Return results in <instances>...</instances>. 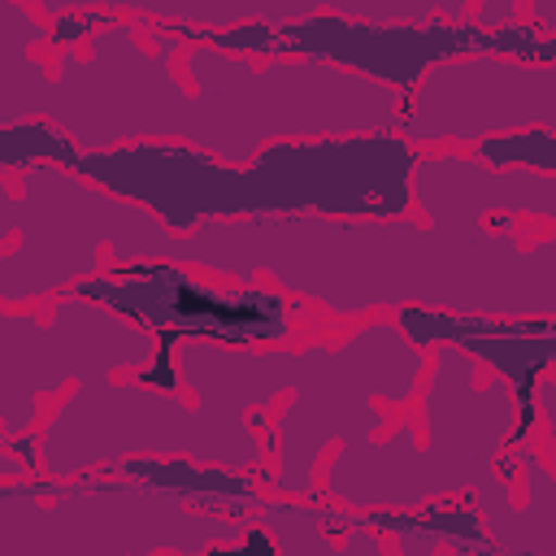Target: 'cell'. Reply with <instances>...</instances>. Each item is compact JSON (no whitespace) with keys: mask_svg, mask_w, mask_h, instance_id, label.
Returning <instances> with one entry per match:
<instances>
[{"mask_svg":"<svg viewBox=\"0 0 556 556\" xmlns=\"http://www.w3.org/2000/svg\"><path fill=\"white\" fill-rule=\"evenodd\" d=\"M169 261L226 282H269L326 321L443 308L491 321L556 317V235L400 217H222L174 235Z\"/></svg>","mask_w":556,"mask_h":556,"instance_id":"6da1fadb","label":"cell"},{"mask_svg":"<svg viewBox=\"0 0 556 556\" xmlns=\"http://www.w3.org/2000/svg\"><path fill=\"white\" fill-rule=\"evenodd\" d=\"M517 404L500 374L439 339L426 348L417 413L382 434H352L317 469V495L352 508H426L469 500L508 556H552L556 491L534 439L513 443Z\"/></svg>","mask_w":556,"mask_h":556,"instance_id":"7a4b0ae2","label":"cell"},{"mask_svg":"<svg viewBox=\"0 0 556 556\" xmlns=\"http://www.w3.org/2000/svg\"><path fill=\"white\" fill-rule=\"evenodd\" d=\"M178 391L213 404L230 417L269 413V469L261 486L269 495L317 500V469L334 443L352 434H378L404 413L426 374V348H417L391 313L361 317L339 339H308L300 348H226L208 339L174 343Z\"/></svg>","mask_w":556,"mask_h":556,"instance_id":"3957f363","label":"cell"},{"mask_svg":"<svg viewBox=\"0 0 556 556\" xmlns=\"http://www.w3.org/2000/svg\"><path fill=\"white\" fill-rule=\"evenodd\" d=\"M413 161L417 148L395 130H361L274 139L243 165L178 139H139L78 148L70 169L187 235L222 217H400L413 213Z\"/></svg>","mask_w":556,"mask_h":556,"instance_id":"277c9868","label":"cell"},{"mask_svg":"<svg viewBox=\"0 0 556 556\" xmlns=\"http://www.w3.org/2000/svg\"><path fill=\"white\" fill-rule=\"evenodd\" d=\"M178 70L200 100L195 139L217 161L243 165L274 139L395 130L404 91L313 56H243L213 39H182Z\"/></svg>","mask_w":556,"mask_h":556,"instance_id":"5b68a950","label":"cell"},{"mask_svg":"<svg viewBox=\"0 0 556 556\" xmlns=\"http://www.w3.org/2000/svg\"><path fill=\"white\" fill-rule=\"evenodd\" d=\"M269 417H230L187 391L148 387L135 374L74 382L35 430V473L87 478L130 456H187L239 473L269 469Z\"/></svg>","mask_w":556,"mask_h":556,"instance_id":"8992f818","label":"cell"},{"mask_svg":"<svg viewBox=\"0 0 556 556\" xmlns=\"http://www.w3.org/2000/svg\"><path fill=\"white\" fill-rule=\"evenodd\" d=\"M17 235L0 248V304L39 308L100 274L104 261L169 256L174 230L135 200H122L56 161L13 174Z\"/></svg>","mask_w":556,"mask_h":556,"instance_id":"52a82bcc","label":"cell"},{"mask_svg":"<svg viewBox=\"0 0 556 556\" xmlns=\"http://www.w3.org/2000/svg\"><path fill=\"white\" fill-rule=\"evenodd\" d=\"M248 513H191L178 491L109 473L104 482L22 473L0 486V556H87V552H208Z\"/></svg>","mask_w":556,"mask_h":556,"instance_id":"ba28073f","label":"cell"},{"mask_svg":"<svg viewBox=\"0 0 556 556\" xmlns=\"http://www.w3.org/2000/svg\"><path fill=\"white\" fill-rule=\"evenodd\" d=\"M74 291L169 343L208 339L226 348H282L295 343L300 330L334 326L308 317V304L269 282H226L169 256L104 261V269Z\"/></svg>","mask_w":556,"mask_h":556,"instance_id":"9c48e42d","label":"cell"},{"mask_svg":"<svg viewBox=\"0 0 556 556\" xmlns=\"http://www.w3.org/2000/svg\"><path fill=\"white\" fill-rule=\"evenodd\" d=\"M556 30L534 26L530 17L482 26L473 17H430V22H356L339 13H313L278 26H235L213 30L217 48L243 56H313L343 65L352 74L378 78L387 87L408 91L430 65L465 52H504L530 61H556Z\"/></svg>","mask_w":556,"mask_h":556,"instance_id":"30bf717a","label":"cell"},{"mask_svg":"<svg viewBox=\"0 0 556 556\" xmlns=\"http://www.w3.org/2000/svg\"><path fill=\"white\" fill-rule=\"evenodd\" d=\"M152 352L148 330L78 291L56 295L48 317L0 304V434H35L70 382L139 374Z\"/></svg>","mask_w":556,"mask_h":556,"instance_id":"8fae6325","label":"cell"},{"mask_svg":"<svg viewBox=\"0 0 556 556\" xmlns=\"http://www.w3.org/2000/svg\"><path fill=\"white\" fill-rule=\"evenodd\" d=\"M547 126L556 130V61L465 52L430 65L408 91L395 135L417 152L473 148L486 135Z\"/></svg>","mask_w":556,"mask_h":556,"instance_id":"7c38bea8","label":"cell"},{"mask_svg":"<svg viewBox=\"0 0 556 556\" xmlns=\"http://www.w3.org/2000/svg\"><path fill=\"white\" fill-rule=\"evenodd\" d=\"M35 13L56 17L74 9H100L109 17H130L165 26L182 39L200 30L235 26H278L313 13H339L356 22H430V17H473L482 26H504L530 17L543 30H556V0H26Z\"/></svg>","mask_w":556,"mask_h":556,"instance_id":"4fadbf2b","label":"cell"},{"mask_svg":"<svg viewBox=\"0 0 556 556\" xmlns=\"http://www.w3.org/2000/svg\"><path fill=\"white\" fill-rule=\"evenodd\" d=\"M413 213L430 226H556V174L534 169H495L469 148H430L417 152L413 174Z\"/></svg>","mask_w":556,"mask_h":556,"instance_id":"5bb4252c","label":"cell"},{"mask_svg":"<svg viewBox=\"0 0 556 556\" xmlns=\"http://www.w3.org/2000/svg\"><path fill=\"white\" fill-rule=\"evenodd\" d=\"M478 161L495 169H534V174H556V130L547 126H521L504 135H486L469 148Z\"/></svg>","mask_w":556,"mask_h":556,"instance_id":"9a60e30c","label":"cell"},{"mask_svg":"<svg viewBox=\"0 0 556 556\" xmlns=\"http://www.w3.org/2000/svg\"><path fill=\"white\" fill-rule=\"evenodd\" d=\"M78 148L70 143V135L43 117H30V122H13V126H0V174H17L35 161H56V165H70Z\"/></svg>","mask_w":556,"mask_h":556,"instance_id":"2e32d148","label":"cell"},{"mask_svg":"<svg viewBox=\"0 0 556 556\" xmlns=\"http://www.w3.org/2000/svg\"><path fill=\"white\" fill-rule=\"evenodd\" d=\"M17 213H22V208H17L13 178H9V174H0V243L17 235Z\"/></svg>","mask_w":556,"mask_h":556,"instance_id":"e0dca14e","label":"cell"},{"mask_svg":"<svg viewBox=\"0 0 556 556\" xmlns=\"http://www.w3.org/2000/svg\"><path fill=\"white\" fill-rule=\"evenodd\" d=\"M22 473H35V469H30L13 447H0V482H4V478H22Z\"/></svg>","mask_w":556,"mask_h":556,"instance_id":"ac0fdd59","label":"cell"}]
</instances>
